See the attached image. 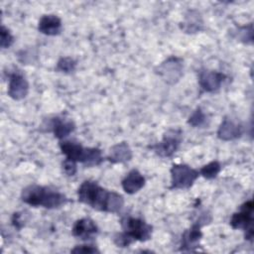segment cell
I'll use <instances>...</instances> for the list:
<instances>
[{
  "mask_svg": "<svg viewBox=\"0 0 254 254\" xmlns=\"http://www.w3.org/2000/svg\"><path fill=\"white\" fill-rule=\"evenodd\" d=\"M77 198L95 210L108 213H118L124 206V198L120 193L108 190L91 180L82 182L78 187Z\"/></svg>",
  "mask_w": 254,
  "mask_h": 254,
  "instance_id": "cell-1",
  "label": "cell"
},
{
  "mask_svg": "<svg viewBox=\"0 0 254 254\" xmlns=\"http://www.w3.org/2000/svg\"><path fill=\"white\" fill-rule=\"evenodd\" d=\"M21 199L31 206H42L48 209L59 208L67 201V197L63 192L39 185H30L24 188L21 192Z\"/></svg>",
  "mask_w": 254,
  "mask_h": 254,
  "instance_id": "cell-2",
  "label": "cell"
},
{
  "mask_svg": "<svg viewBox=\"0 0 254 254\" xmlns=\"http://www.w3.org/2000/svg\"><path fill=\"white\" fill-rule=\"evenodd\" d=\"M120 225L122 232L116 233L113 237V241L118 247H128L135 241L145 242L152 237L153 226L142 218L123 216Z\"/></svg>",
  "mask_w": 254,
  "mask_h": 254,
  "instance_id": "cell-3",
  "label": "cell"
},
{
  "mask_svg": "<svg viewBox=\"0 0 254 254\" xmlns=\"http://www.w3.org/2000/svg\"><path fill=\"white\" fill-rule=\"evenodd\" d=\"M60 148L65 159L79 162L85 167H95L103 162L102 152L98 148H85L78 142L69 140L61 141Z\"/></svg>",
  "mask_w": 254,
  "mask_h": 254,
  "instance_id": "cell-4",
  "label": "cell"
},
{
  "mask_svg": "<svg viewBox=\"0 0 254 254\" xmlns=\"http://www.w3.org/2000/svg\"><path fill=\"white\" fill-rule=\"evenodd\" d=\"M171 187L170 189L184 190L190 189L199 177L198 170L186 164H174L170 170Z\"/></svg>",
  "mask_w": 254,
  "mask_h": 254,
  "instance_id": "cell-5",
  "label": "cell"
},
{
  "mask_svg": "<svg viewBox=\"0 0 254 254\" xmlns=\"http://www.w3.org/2000/svg\"><path fill=\"white\" fill-rule=\"evenodd\" d=\"M253 201H245L238 211L234 212L230 218V225L233 229H242L245 239L253 238Z\"/></svg>",
  "mask_w": 254,
  "mask_h": 254,
  "instance_id": "cell-6",
  "label": "cell"
},
{
  "mask_svg": "<svg viewBox=\"0 0 254 254\" xmlns=\"http://www.w3.org/2000/svg\"><path fill=\"white\" fill-rule=\"evenodd\" d=\"M183 139V132L180 129H169L164 133L163 139L153 145L151 149L160 157H172L179 149Z\"/></svg>",
  "mask_w": 254,
  "mask_h": 254,
  "instance_id": "cell-7",
  "label": "cell"
},
{
  "mask_svg": "<svg viewBox=\"0 0 254 254\" xmlns=\"http://www.w3.org/2000/svg\"><path fill=\"white\" fill-rule=\"evenodd\" d=\"M183 60L172 56L157 66L156 72L168 83H176L183 75Z\"/></svg>",
  "mask_w": 254,
  "mask_h": 254,
  "instance_id": "cell-8",
  "label": "cell"
},
{
  "mask_svg": "<svg viewBox=\"0 0 254 254\" xmlns=\"http://www.w3.org/2000/svg\"><path fill=\"white\" fill-rule=\"evenodd\" d=\"M29 93V82L21 71L9 73L7 94L14 100H22Z\"/></svg>",
  "mask_w": 254,
  "mask_h": 254,
  "instance_id": "cell-9",
  "label": "cell"
},
{
  "mask_svg": "<svg viewBox=\"0 0 254 254\" xmlns=\"http://www.w3.org/2000/svg\"><path fill=\"white\" fill-rule=\"evenodd\" d=\"M226 75L217 70L200 69L198 72L199 87L205 92H215L220 89Z\"/></svg>",
  "mask_w": 254,
  "mask_h": 254,
  "instance_id": "cell-10",
  "label": "cell"
},
{
  "mask_svg": "<svg viewBox=\"0 0 254 254\" xmlns=\"http://www.w3.org/2000/svg\"><path fill=\"white\" fill-rule=\"evenodd\" d=\"M71 233L74 237L81 240H90L98 233V227L95 221L89 217L77 219L71 228Z\"/></svg>",
  "mask_w": 254,
  "mask_h": 254,
  "instance_id": "cell-11",
  "label": "cell"
},
{
  "mask_svg": "<svg viewBox=\"0 0 254 254\" xmlns=\"http://www.w3.org/2000/svg\"><path fill=\"white\" fill-rule=\"evenodd\" d=\"M243 126L229 117H225L217 130V137L223 141L235 140L242 136Z\"/></svg>",
  "mask_w": 254,
  "mask_h": 254,
  "instance_id": "cell-12",
  "label": "cell"
},
{
  "mask_svg": "<svg viewBox=\"0 0 254 254\" xmlns=\"http://www.w3.org/2000/svg\"><path fill=\"white\" fill-rule=\"evenodd\" d=\"M38 30L46 36H58L63 30L62 20L55 14L43 15L39 20Z\"/></svg>",
  "mask_w": 254,
  "mask_h": 254,
  "instance_id": "cell-13",
  "label": "cell"
},
{
  "mask_svg": "<svg viewBox=\"0 0 254 254\" xmlns=\"http://www.w3.org/2000/svg\"><path fill=\"white\" fill-rule=\"evenodd\" d=\"M200 222L193 223L188 230L185 231L182 237L181 250L182 251H191L198 247L199 241L202 237V232L200 230Z\"/></svg>",
  "mask_w": 254,
  "mask_h": 254,
  "instance_id": "cell-14",
  "label": "cell"
},
{
  "mask_svg": "<svg viewBox=\"0 0 254 254\" xmlns=\"http://www.w3.org/2000/svg\"><path fill=\"white\" fill-rule=\"evenodd\" d=\"M146 180L144 176L136 169L128 172L121 182L123 190L128 194H134L138 192L145 186Z\"/></svg>",
  "mask_w": 254,
  "mask_h": 254,
  "instance_id": "cell-15",
  "label": "cell"
},
{
  "mask_svg": "<svg viewBox=\"0 0 254 254\" xmlns=\"http://www.w3.org/2000/svg\"><path fill=\"white\" fill-rule=\"evenodd\" d=\"M133 157L132 150L127 142H120L109 149L107 160L112 164L129 162Z\"/></svg>",
  "mask_w": 254,
  "mask_h": 254,
  "instance_id": "cell-16",
  "label": "cell"
},
{
  "mask_svg": "<svg viewBox=\"0 0 254 254\" xmlns=\"http://www.w3.org/2000/svg\"><path fill=\"white\" fill-rule=\"evenodd\" d=\"M51 128L55 137L60 140H63L74 131L75 124L72 120L56 117L51 122Z\"/></svg>",
  "mask_w": 254,
  "mask_h": 254,
  "instance_id": "cell-17",
  "label": "cell"
},
{
  "mask_svg": "<svg viewBox=\"0 0 254 254\" xmlns=\"http://www.w3.org/2000/svg\"><path fill=\"white\" fill-rule=\"evenodd\" d=\"M203 21L201 15L196 10H189L185 16V20L181 25V29L188 34L197 33L202 30Z\"/></svg>",
  "mask_w": 254,
  "mask_h": 254,
  "instance_id": "cell-18",
  "label": "cell"
},
{
  "mask_svg": "<svg viewBox=\"0 0 254 254\" xmlns=\"http://www.w3.org/2000/svg\"><path fill=\"white\" fill-rule=\"evenodd\" d=\"M221 171V165L218 161H212L206 165H204L202 168H200L199 176H202L206 180H212L217 177L219 172Z\"/></svg>",
  "mask_w": 254,
  "mask_h": 254,
  "instance_id": "cell-19",
  "label": "cell"
},
{
  "mask_svg": "<svg viewBox=\"0 0 254 254\" xmlns=\"http://www.w3.org/2000/svg\"><path fill=\"white\" fill-rule=\"evenodd\" d=\"M76 67V62L70 57L61 58L56 65V70L64 73H71Z\"/></svg>",
  "mask_w": 254,
  "mask_h": 254,
  "instance_id": "cell-20",
  "label": "cell"
},
{
  "mask_svg": "<svg viewBox=\"0 0 254 254\" xmlns=\"http://www.w3.org/2000/svg\"><path fill=\"white\" fill-rule=\"evenodd\" d=\"M188 123L195 128L198 127H202L205 125L206 123V115L205 113L201 110V108L197 107L189 117L188 119Z\"/></svg>",
  "mask_w": 254,
  "mask_h": 254,
  "instance_id": "cell-21",
  "label": "cell"
},
{
  "mask_svg": "<svg viewBox=\"0 0 254 254\" xmlns=\"http://www.w3.org/2000/svg\"><path fill=\"white\" fill-rule=\"evenodd\" d=\"M14 36L11 34L10 30L6 28L4 25H1L0 31V47L2 49L10 48L14 43Z\"/></svg>",
  "mask_w": 254,
  "mask_h": 254,
  "instance_id": "cell-22",
  "label": "cell"
},
{
  "mask_svg": "<svg viewBox=\"0 0 254 254\" xmlns=\"http://www.w3.org/2000/svg\"><path fill=\"white\" fill-rule=\"evenodd\" d=\"M62 168L64 173L66 176H74L76 174L77 171V167H76V162L68 160V159H64L62 163Z\"/></svg>",
  "mask_w": 254,
  "mask_h": 254,
  "instance_id": "cell-23",
  "label": "cell"
},
{
  "mask_svg": "<svg viewBox=\"0 0 254 254\" xmlns=\"http://www.w3.org/2000/svg\"><path fill=\"white\" fill-rule=\"evenodd\" d=\"M71 253H98L99 250L92 245H77L70 250Z\"/></svg>",
  "mask_w": 254,
  "mask_h": 254,
  "instance_id": "cell-24",
  "label": "cell"
},
{
  "mask_svg": "<svg viewBox=\"0 0 254 254\" xmlns=\"http://www.w3.org/2000/svg\"><path fill=\"white\" fill-rule=\"evenodd\" d=\"M25 219L23 218V214L21 212H15L12 216V224L15 228L21 229L24 226Z\"/></svg>",
  "mask_w": 254,
  "mask_h": 254,
  "instance_id": "cell-25",
  "label": "cell"
}]
</instances>
